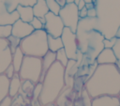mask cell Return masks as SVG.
<instances>
[{"instance_id": "6da1fadb", "label": "cell", "mask_w": 120, "mask_h": 106, "mask_svg": "<svg viewBox=\"0 0 120 106\" xmlns=\"http://www.w3.org/2000/svg\"><path fill=\"white\" fill-rule=\"evenodd\" d=\"M84 88L92 98L100 96H117L120 92V69L116 64L98 65L85 81Z\"/></svg>"}, {"instance_id": "7a4b0ae2", "label": "cell", "mask_w": 120, "mask_h": 106, "mask_svg": "<svg viewBox=\"0 0 120 106\" xmlns=\"http://www.w3.org/2000/svg\"><path fill=\"white\" fill-rule=\"evenodd\" d=\"M97 27L105 38L116 36L120 26V0H96Z\"/></svg>"}, {"instance_id": "3957f363", "label": "cell", "mask_w": 120, "mask_h": 106, "mask_svg": "<svg viewBox=\"0 0 120 106\" xmlns=\"http://www.w3.org/2000/svg\"><path fill=\"white\" fill-rule=\"evenodd\" d=\"M65 86V67L55 61L47 70L42 81V91L38 101L42 106L54 103Z\"/></svg>"}, {"instance_id": "277c9868", "label": "cell", "mask_w": 120, "mask_h": 106, "mask_svg": "<svg viewBox=\"0 0 120 106\" xmlns=\"http://www.w3.org/2000/svg\"><path fill=\"white\" fill-rule=\"evenodd\" d=\"M20 48L25 55L42 57L48 51V34L44 29L34 30L26 38L21 39Z\"/></svg>"}, {"instance_id": "5b68a950", "label": "cell", "mask_w": 120, "mask_h": 106, "mask_svg": "<svg viewBox=\"0 0 120 106\" xmlns=\"http://www.w3.org/2000/svg\"><path fill=\"white\" fill-rule=\"evenodd\" d=\"M42 72V61L40 57L25 55L18 72L22 81L29 80L34 83L39 82Z\"/></svg>"}, {"instance_id": "8992f818", "label": "cell", "mask_w": 120, "mask_h": 106, "mask_svg": "<svg viewBox=\"0 0 120 106\" xmlns=\"http://www.w3.org/2000/svg\"><path fill=\"white\" fill-rule=\"evenodd\" d=\"M104 36L96 29L90 32L87 41L86 53L83 54L82 61L80 66H89L96 62V58L98 57V53L104 49Z\"/></svg>"}, {"instance_id": "52a82bcc", "label": "cell", "mask_w": 120, "mask_h": 106, "mask_svg": "<svg viewBox=\"0 0 120 106\" xmlns=\"http://www.w3.org/2000/svg\"><path fill=\"white\" fill-rule=\"evenodd\" d=\"M66 27L70 28V30L74 33L77 31L78 23L80 21L79 17V9L77 5L74 3L66 4L63 8H61L58 14Z\"/></svg>"}, {"instance_id": "ba28073f", "label": "cell", "mask_w": 120, "mask_h": 106, "mask_svg": "<svg viewBox=\"0 0 120 106\" xmlns=\"http://www.w3.org/2000/svg\"><path fill=\"white\" fill-rule=\"evenodd\" d=\"M61 38L63 42V48L68 59H76V55L78 53L76 33L72 32L70 28L65 26L61 35Z\"/></svg>"}, {"instance_id": "9c48e42d", "label": "cell", "mask_w": 120, "mask_h": 106, "mask_svg": "<svg viewBox=\"0 0 120 106\" xmlns=\"http://www.w3.org/2000/svg\"><path fill=\"white\" fill-rule=\"evenodd\" d=\"M65 25L59 15H55L51 11L45 15V24L43 29L47 32L48 35L53 38L61 37Z\"/></svg>"}, {"instance_id": "30bf717a", "label": "cell", "mask_w": 120, "mask_h": 106, "mask_svg": "<svg viewBox=\"0 0 120 106\" xmlns=\"http://www.w3.org/2000/svg\"><path fill=\"white\" fill-rule=\"evenodd\" d=\"M12 52L7 38H0V74H3L11 64Z\"/></svg>"}, {"instance_id": "8fae6325", "label": "cell", "mask_w": 120, "mask_h": 106, "mask_svg": "<svg viewBox=\"0 0 120 106\" xmlns=\"http://www.w3.org/2000/svg\"><path fill=\"white\" fill-rule=\"evenodd\" d=\"M33 32H34V28L32 27L30 23H25V22L22 21L21 19L17 20L12 24L11 35L16 38H19L20 39L26 38Z\"/></svg>"}, {"instance_id": "7c38bea8", "label": "cell", "mask_w": 120, "mask_h": 106, "mask_svg": "<svg viewBox=\"0 0 120 106\" xmlns=\"http://www.w3.org/2000/svg\"><path fill=\"white\" fill-rule=\"evenodd\" d=\"M96 62L98 65H105V64H116L117 59L112 49L104 48L96 58Z\"/></svg>"}, {"instance_id": "4fadbf2b", "label": "cell", "mask_w": 120, "mask_h": 106, "mask_svg": "<svg viewBox=\"0 0 120 106\" xmlns=\"http://www.w3.org/2000/svg\"><path fill=\"white\" fill-rule=\"evenodd\" d=\"M92 106H120L117 96H100L92 99Z\"/></svg>"}, {"instance_id": "5bb4252c", "label": "cell", "mask_w": 120, "mask_h": 106, "mask_svg": "<svg viewBox=\"0 0 120 106\" xmlns=\"http://www.w3.org/2000/svg\"><path fill=\"white\" fill-rule=\"evenodd\" d=\"M41 61H42V72H41V76H40V79H39V82L40 83H42L47 70L56 61V53H53V52H52V51H48L41 57Z\"/></svg>"}, {"instance_id": "9a60e30c", "label": "cell", "mask_w": 120, "mask_h": 106, "mask_svg": "<svg viewBox=\"0 0 120 106\" xmlns=\"http://www.w3.org/2000/svg\"><path fill=\"white\" fill-rule=\"evenodd\" d=\"M16 10L19 14V18L25 23H30L35 17L32 6H25L20 4L16 7Z\"/></svg>"}, {"instance_id": "2e32d148", "label": "cell", "mask_w": 120, "mask_h": 106, "mask_svg": "<svg viewBox=\"0 0 120 106\" xmlns=\"http://www.w3.org/2000/svg\"><path fill=\"white\" fill-rule=\"evenodd\" d=\"M22 87V79L20 78L19 74L16 72L15 75L9 79V85H8V96L14 98L16 96H18L21 92Z\"/></svg>"}, {"instance_id": "e0dca14e", "label": "cell", "mask_w": 120, "mask_h": 106, "mask_svg": "<svg viewBox=\"0 0 120 106\" xmlns=\"http://www.w3.org/2000/svg\"><path fill=\"white\" fill-rule=\"evenodd\" d=\"M32 7H33V12H34L35 17L44 18L45 15L49 12L46 0H37L36 3Z\"/></svg>"}, {"instance_id": "ac0fdd59", "label": "cell", "mask_w": 120, "mask_h": 106, "mask_svg": "<svg viewBox=\"0 0 120 106\" xmlns=\"http://www.w3.org/2000/svg\"><path fill=\"white\" fill-rule=\"evenodd\" d=\"M25 54L23 53V52L22 51V49L20 48V46L12 53V61H11V65L13 66L15 71L18 73L20 68H21V66L22 64V61H23V58H24Z\"/></svg>"}, {"instance_id": "d6986e66", "label": "cell", "mask_w": 120, "mask_h": 106, "mask_svg": "<svg viewBox=\"0 0 120 106\" xmlns=\"http://www.w3.org/2000/svg\"><path fill=\"white\" fill-rule=\"evenodd\" d=\"M8 85L9 79L4 73L0 74V102L8 96Z\"/></svg>"}, {"instance_id": "ffe728a7", "label": "cell", "mask_w": 120, "mask_h": 106, "mask_svg": "<svg viewBox=\"0 0 120 106\" xmlns=\"http://www.w3.org/2000/svg\"><path fill=\"white\" fill-rule=\"evenodd\" d=\"M71 91H72V88L65 86V88L62 90V92L59 94L58 98H56L54 104L56 106H65L66 102L69 99V97L71 95Z\"/></svg>"}, {"instance_id": "44dd1931", "label": "cell", "mask_w": 120, "mask_h": 106, "mask_svg": "<svg viewBox=\"0 0 120 106\" xmlns=\"http://www.w3.org/2000/svg\"><path fill=\"white\" fill-rule=\"evenodd\" d=\"M48 48L49 51H52L53 53H56L58 50L63 48V42L61 37L53 38L50 35H48Z\"/></svg>"}, {"instance_id": "7402d4cb", "label": "cell", "mask_w": 120, "mask_h": 106, "mask_svg": "<svg viewBox=\"0 0 120 106\" xmlns=\"http://www.w3.org/2000/svg\"><path fill=\"white\" fill-rule=\"evenodd\" d=\"M35 83L29 80H23L22 81V87H21V92H22L26 97L32 98V92L34 89ZM20 92V93H21Z\"/></svg>"}, {"instance_id": "603a6c76", "label": "cell", "mask_w": 120, "mask_h": 106, "mask_svg": "<svg viewBox=\"0 0 120 106\" xmlns=\"http://www.w3.org/2000/svg\"><path fill=\"white\" fill-rule=\"evenodd\" d=\"M55 53H56V61L59 62L60 64H62L64 67H66L69 59H68V55H67L64 48L58 50Z\"/></svg>"}, {"instance_id": "cb8c5ba5", "label": "cell", "mask_w": 120, "mask_h": 106, "mask_svg": "<svg viewBox=\"0 0 120 106\" xmlns=\"http://www.w3.org/2000/svg\"><path fill=\"white\" fill-rule=\"evenodd\" d=\"M80 99L82 100V105L83 106H92V97L88 94V92L86 91V89L83 87L82 92H81V95H80Z\"/></svg>"}, {"instance_id": "d4e9b609", "label": "cell", "mask_w": 120, "mask_h": 106, "mask_svg": "<svg viewBox=\"0 0 120 106\" xmlns=\"http://www.w3.org/2000/svg\"><path fill=\"white\" fill-rule=\"evenodd\" d=\"M46 3H47V6H48V8H49V11L52 12L55 15L59 14L61 7L58 5V3L55 0H46Z\"/></svg>"}, {"instance_id": "484cf974", "label": "cell", "mask_w": 120, "mask_h": 106, "mask_svg": "<svg viewBox=\"0 0 120 106\" xmlns=\"http://www.w3.org/2000/svg\"><path fill=\"white\" fill-rule=\"evenodd\" d=\"M11 24H0V38H8L9 36H11Z\"/></svg>"}, {"instance_id": "4316f807", "label": "cell", "mask_w": 120, "mask_h": 106, "mask_svg": "<svg viewBox=\"0 0 120 106\" xmlns=\"http://www.w3.org/2000/svg\"><path fill=\"white\" fill-rule=\"evenodd\" d=\"M8 44H9V48L11 50V52L13 53L19 46H20V42H21V39L19 38H16L14 36H9L8 38Z\"/></svg>"}, {"instance_id": "83f0119b", "label": "cell", "mask_w": 120, "mask_h": 106, "mask_svg": "<svg viewBox=\"0 0 120 106\" xmlns=\"http://www.w3.org/2000/svg\"><path fill=\"white\" fill-rule=\"evenodd\" d=\"M41 91H42V83L38 82V83H35V86H34V89H33V92H32L31 99L33 101L38 100V98H39V96L41 94Z\"/></svg>"}, {"instance_id": "f1b7e54d", "label": "cell", "mask_w": 120, "mask_h": 106, "mask_svg": "<svg viewBox=\"0 0 120 106\" xmlns=\"http://www.w3.org/2000/svg\"><path fill=\"white\" fill-rule=\"evenodd\" d=\"M114 54H115V57L117 59V65H120V38H117L116 41H115V44L113 45V47L112 48Z\"/></svg>"}, {"instance_id": "f546056e", "label": "cell", "mask_w": 120, "mask_h": 106, "mask_svg": "<svg viewBox=\"0 0 120 106\" xmlns=\"http://www.w3.org/2000/svg\"><path fill=\"white\" fill-rule=\"evenodd\" d=\"M30 24L32 25V27L34 28V30H40V29H43L44 28V24L41 23V21L38 17H34L33 20L30 22Z\"/></svg>"}, {"instance_id": "4dcf8cb0", "label": "cell", "mask_w": 120, "mask_h": 106, "mask_svg": "<svg viewBox=\"0 0 120 106\" xmlns=\"http://www.w3.org/2000/svg\"><path fill=\"white\" fill-rule=\"evenodd\" d=\"M116 39H117L116 37H113V38H104V40H103L104 48H110V49H112L113 47V45L115 44Z\"/></svg>"}, {"instance_id": "1f68e13d", "label": "cell", "mask_w": 120, "mask_h": 106, "mask_svg": "<svg viewBox=\"0 0 120 106\" xmlns=\"http://www.w3.org/2000/svg\"><path fill=\"white\" fill-rule=\"evenodd\" d=\"M15 73H16V71H15V69H14V68H13V66H12L11 64L7 68V69H6L5 72H4V74H5L8 79H11V78L15 75Z\"/></svg>"}, {"instance_id": "d6a6232c", "label": "cell", "mask_w": 120, "mask_h": 106, "mask_svg": "<svg viewBox=\"0 0 120 106\" xmlns=\"http://www.w3.org/2000/svg\"><path fill=\"white\" fill-rule=\"evenodd\" d=\"M12 101H13V98L9 96H7L0 102V106H12Z\"/></svg>"}, {"instance_id": "836d02e7", "label": "cell", "mask_w": 120, "mask_h": 106, "mask_svg": "<svg viewBox=\"0 0 120 106\" xmlns=\"http://www.w3.org/2000/svg\"><path fill=\"white\" fill-rule=\"evenodd\" d=\"M87 17H90V18H96L97 17L96 8H91V9H87Z\"/></svg>"}, {"instance_id": "e575fe53", "label": "cell", "mask_w": 120, "mask_h": 106, "mask_svg": "<svg viewBox=\"0 0 120 106\" xmlns=\"http://www.w3.org/2000/svg\"><path fill=\"white\" fill-rule=\"evenodd\" d=\"M79 17H80V19L87 17V8L85 7L82 8L81 10H79Z\"/></svg>"}, {"instance_id": "d590c367", "label": "cell", "mask_w": 120, "mask_h": 106, "mask_svg": "<svg viewBox=\"0 0 120 106\" xmlns=\"http://www.w3.org/2000/svg\"><path fill=\"white\" fill-rule=\"evenodd\" d=\"M77 7H78V9L81 10L82 8L85 7V2H84L83 0H80V2H79V4L77 5Z\"/></svg>"}, {"instance_id": "8d00e7d4", "label": "cell", "mask_w": 120, "mask_h": 106, "mask_svg": "<svg viewBox=\"0 0 120 106\" xmlns=\"http://www.w3.org/2000/svg\"><path fill=\"white\" fill-rule=\"evenodd\" d=\"M73 106H83V105H82V100L80 99V98H77V99H75Z\"/></svg>"}, {"instance_id": "74e56055", "label": "cell", "mask_w": 120, "mask_h": 106, "mask_svg": "<svg viewBox=\"0 0 120 106\" xmlns=\"http://www.w3.org/2000/svg\"><path fill=\"white\" fill-rule=\"evenodd\" d=\"M57 3H58V5L61 7V8H63L66 4H67V1L66 0H55Z\"/></svg>"}, {"instance_id": "f35d334b", "label": "cell", "mask_w": 120, "mask_h": 106, "mask_svg": "<svg viewBox=\"0 0 120 106\" xmlns=\"http://www.w3.org/2000/svg\"><path fill=\"white\" fill-rule=\"evenodd\" d=\"M85 8L87 9H91V8H95V3H88V4H85Z\"/></svg>"}, {"instance_id": "ab89813d", "label": "cell", "mask_w": 120, "mask_h": 106, "mask_svg": "<svg viewBox=\"0 0 120 106\" xmlns=\"http://www.w3.org/2000/svg\"><path fill=\"white\" fill-rule=\"evenodd\" d=\"M116 38H120V26H119V28H118V30H117V32H116V36H115Z\"/></svg>"}, {"instance_id": "60d3db41", "label": "cell", "mask_w": 120, "mask_h": 106, "mask_svg": "<svg viewBox=\"0 0 120 106\" xmlns=\"http://www.w3.org/2000/svg\"><path fill=\"white\" fill-rule=\"evenodd\" d=\"M39 20L41 21V23H42L43 24H45V17H44V18H39Z\"/></svg>"}, {"instance_id": "b9f144b4", "label": "cell", "mask_w": 120, "mask_h": 106, "mask_svg": "<svg viewBox=\"0 0 120 106\" xmlns=\"http://www.w3.org/2000/svg\"><path fill=\"white\" fill-rule=\"evenodd\" d=\"M84 2H85V4H88V3H93L94 1L93 0H83Z\"/></svg>"}, {"instance_id": "7bdbcfd3", "label": "cell", "mask_w": 120, "mask_h": 106, "mask_svg": "<svg viewBox=\"0 0 120 106\" xmlns=\"http://www.w3.org/2000/svg\"><path fill=\"white\" fill-rule=\"evenodd\" d=\"M67 1V4H69V3H74V0H66Z\"/></svg>"}, {"instance_id": "ee69618b", "label": "cell", "mask_w": 120, "mask_h": 106, "mask_svg": "<svg viewBox=\"0 0 120 106\" xmlns=\"http://www.w3.org/2000/svg\"><path fill=\"white\" fill-rule=\"evenodd\" d=\"M55 104L54 103H49V104H46V105H44V106H54Z\"/></svg>"}, {"instance_id": "f6af8a7d", "label": "cell", "mask_w": 120, "mask_h": 106, "mask_svg": "<svg viewBox=\"0 0 120 106\" xmlns=\"http://www.w3.org/2000/svg\"><path fill=\"white\" fill-rule=\"evenodd\" d=\"M79 2H80V0H74V4H75V5H78Z\"/></svg>"}, {"instance_id": "bcb514c9", "label": "cell", "mask_w": 120, "mask_h": 106, "mask_svg": "<svg viewBox=\"0 0 120 106\" xmlns=\"http://www.w3.org/2000/svg\"><path fill=\"white\" fill-rule=\"evenodd\" d=\"M117 97H118V98H119V101H120V92H119V94L117 95Z\"/></svg>"}, {"instance_id": "7dc6e473", "label": "cell", "mask_w": 120, "mask_h": 106, "mask_svg": "<svg viewBox=\"0 0 120 106\" xmlns=\"http://www.w3.org/2000/svg\"><path fill=\"white\" fill-rule=\"evenodd\" d=\"M25 106H31V105H29V104H27V105H25Z\"/></svg>"}]
</instances>
